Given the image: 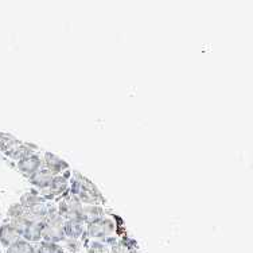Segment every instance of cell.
I'll list each match as a JSON object with an SVG mask.
<instances>
[{"label":"cell","mask_w":253,"mask_h":253,"mask_svg":"<svg viewBox=\"0 0 253 253\" xmlns=\"http://www.w3.org/2000/svg\"><path fill=\"white\" fill-rule=\"evenodd\" d=\"M70 195L83 205H100L104 201L100 190L96 187L92 180L85 178L78 172H74L73 178L70 180Z\"/></svg>","instance_id":"6da1fadb"},{"label":"cell","mask_w":253,"mask_h":253,"mask_svg":"<svg viewBox=\"0 0 253 253\" xmlns=\"http://www.w3.org/2000/svg\"><path fill=\"white\" fill-rule=\"evenodd\" d=\"M65 219L58 214L55 208H50L49 213L42 224V241L59 244L66 240L63 232Z\"/></svg>","instance_id":"7a4b0ae2"},{"label":"cell","mask_w":253,"mask_h":253,"mask_svg":"<svg viewBox=\"0 0 253 253\" xmlns=\"http://www.w3.org/2000/svg\"><path fill=\"white\" fill-rule=\"evenodd\" d=\"M10 224L18 232L20 239L27 243H39L42 240V224L30 221L26 217L11 219Z\"/></svg>","instance_id":"3957f363"},{"label":"cell","mask_w":253,"mask_h":253,"mask_svg":"<svg viewBox=\"0 0 253 253\" xmlns=\"http://www.w3.org/2000/svg\"><path fill=\"white\" fill-rule=\"evenodd\" d=\"M115 232H116L115 221L111 218H107V217L86 225V234L90 239H93L94 241H100V243L112 239Z\"/></svg>","instance_id":"277c9868"},{"label":"cell","mask_w":253,"mask_h":253,"mask_svg":"<svg viewBox=\"0 0 253 253\" xmlns=\"http://www.w3.org/2000/svg\"><path fill=\"white\" fill-rule=\"evenodd\" d=\"M70 171L66 174H61V175H55L51 180V183L46 190L41 191V195L43 197V200L47 202V200H53L55 197L63 195L68 191L69 186H70Z\"/></svg>","instance_id":"5b68a950"},{"label":"cell","mask_w":253,"mask_h":253,"mask_svg":"<svg viewBox=\"0 0 253 253\" xmlns=\"http://www.w3.org/2000/svg\"><path fill=\"white\" fill-rule=\"evenodd\" d=\"M81 209H83V204H80L74 197L72 195H68L65 197L63 200H61V202L57 206V211L58 214L62 217L65 221L66 219H80V213H81Z\"/></svg>","instance_id":"8992f818"},{"label":"cell","mask_w":253,"mask_h":253,"mask_svg":"<svg viewBox=\"0 0 253 253\" xmlns=\"http://www.w3.org/2000/svg\"><path fill=\"white\" fill-rule=\"evenodd\" d=\"M42 163H43L44 169L49 172H51L54 176L61 175L65 171L69 170L68 162L63 161L62 158H59V156H57L55 154H51V152H44Z\"/></svg>","instance_id":"52a82bcc"},{"label":"cell","mask_w":253,"mask_h":253,"mask_svg":"<svg viewBox=\"0 0 253 253\" xmlns=\"http://www.w3.org/2000/svg\"><path fill=\"white\" fill-rule=\"evenodd\" d=\"M42 158L37 154H33V155L27 156L25 159H22V161L18 162V170L23 174L25 176L30 178V176H33L38 170L42 169Z\"/></svg>","instance_id":"ba28073f"},{"label":"cell","mask_w":253,"mask_h":253,"mask_svg":"<svg viewBox=\"0 0 253 253\" xmlns=\"http://www.w3.org/2000/svg\"><path fill=\"white\" fill-rule=\"evenodd\" d=\"M65 237L68 240H80L86 234V225L81 219H66L63 224Z\"/></svg>","instance_id":"9c48e42d"},{"label":"cell","mask_w":253,"mask_h":253,"mask_svg":"<svg viewBox=\"0 0 253 253\" xmlns=\"http://www.w3.org/2000/svg\"><path fill=\"white\" fill-rule=\"evenodd\" d=\"M105 217V211L100 205H83V209L80 213V219L85 225H89Z\"/></svg>","instance_id":"30bf717a"},{"label":"cell","mask_w":253,"mask_h":253,"mask_svg":"<svg viewBox=\"0 0 253 253\" xmlns=\"http://www.w3.org/2000/svg\"><path fill=\"white\" fill-rule=\"evenodd\" d=\"M53 178V174L49 172L44 167H42L41 170H38L35 172L34 175L30 176V182H31V185L34 186V187H37V189L41 190V191H43V190H46L49 187Z\"/></svg>","instance_id":"8fae6325"},{"label":"cell","mask_w":253,"mask_h":253,"mask_svg":"<svg viewBox=\"0 0 253 253\" xmlns=\"http://www.w3.org/2000/svg\"><path fill=\"white\" fill-rule=\"evenodd\" d=\"M20 236L18 234V232L15 230L11 224H4L0 226V243L3 244L4 247H11L12 244H15L16 241H19Z\"/></svg>","instance_id":"7c38bea8"},{"label":"cell","mask_w":253,"mask_h":253,"mask_svg":"<svg viewBox=\"0 0 253 253\" xmlns=\"http://www.w3.org/2000/svg\"><path fill=\"white\" fill-rule=\"evenodd\" d=\"M43 202H46V201L43 200V197L41 195V193L34 191V190H29V191H26L25 194L22 195L19 204L22 205L26 210H29L31 209V208L37 206V205L43 204Z\"/></svg>","instance_id":"4fadbf2b"},{"label":"cell","mask_w":253,"mask_h":253,"mask_svg":"<svg viewBox=\"0 0 253 253\" xmlns=\"http://www.w3.org/2000/svg\"><path fill=\"white\" fill-rule=\"evenodd\" d=\"M22 141H19L16 137L11 136L8 133H0V150L10 155L16 147H19Z\"/></svg>","instance_id":"5bb4252c"},{"label":"cell","mask_w":253,"mask_h":253,"mask_svg":"<svg viewBox=\"0 0 253 253\" xmlns=\"http://www.w3.org/2000/svg\"><path fill=\"white\" fill-rule=\"evenodd\" d=\"M35 150H33V147L29 146V144H25V143H22L19 147H16L14 151L11 152L10 158H12L14 161L19 162L22 161V159H25V158H27V156L33 155V154H35Z\"/></svg>","instance_id":"9a60e30c"},{"label":"cell","mask_w":253,"mask_h":253,"mask_svg":"<svg viewBox=\"0 0 253 253\" xmlns=\"http://www.w3.org/2000/svg\"><path fill=\"white\" fill-rule=\"evenodd\" d=\"M7 253H35V248L30 243L20 239L7 248Z\"/></svg>","instance_id":"2e32d148"},{"label":"cell","mask_w":253,"mask_h":253,"mask_svg":"<svg viewBox=\"0 0 253 253\" xmlns=\"http://www.w3.org/2000/svg\"><path fill=\"white\" fill-rule=\"evenodd\" d=\"M35 253H65L63 248L59 244L47 243V241H41L38 247L35 248Z\"/></svg>","instance_id":"e0dca14e"},{"label":"cell","mask_w":253,"mask_h":253,"mask_svg":"<svg viewBox=\"0 0 253 253\" xmlns=\"http://www.w3.org/2000/svg\"><path fill=\"white\" fill-rule=\"evenodd\" d=\"M7 214H8V217H11V219L26 217V209L20 204H12L10 208H8Z\"/></svg>","instance_id":"ac0fdd59"},{"label":"cell","mask_w":253,"mask_h":253,"mask_svg":"<svg viewBox=\"0 0 253 253\" xmlns=\"http://www.w3.org/2000/svg\"><path fill=\"white\" fill-rule=\"evenodd\" d=\"M88 253H109L108 248L100 241H93L88 247Z\"/></svg>","instance_id":"d6986e66"},{"label":"cell","mask_w":253,"mask_h":253,"mask_svg":"<svg viewBox=\"0 0 253 253\" xmlns=\"http://www.w3.org/2000/svg\"><path fill=\"white\" fill-rule=\"evenodd\" d=\"M131 251L128 249L124 243H115L112 245V253H129Z\"/></svg>","instance_id":"ffe728a7"},{"label":"cell","mask_w":253,"mask_h":253,"mask_svg":"<svg viewBox=\"0 0 253 253\" xmlns=\"http://www.w3.org/2000/svg\"><path fill=\"white\" fill-rule=\"evenodd\" d=\"M129 253H140V252H139V251H131Z\"/></svg>","instance_id":"44dd1931"}]
</instances>
